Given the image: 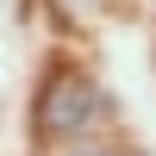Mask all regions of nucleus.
Here are the masks:
<instances>
[{
    "mask_svg": "<svg viewBox=\"0 0 156 156\" xmlns=\"http://www.w3.org/2000/svg\"><path fill=\"white\" fill-rule=\"evenodd\" d=\"M75 156H106V150H75Z\"/></svg>",
    "mask_w": 156,
    "mask_h": 156,
    "instance_id": "2",
    "label": "nucleus"
},
{
    "mask_svg": "<svg viewBox=\"0 0 156 156\" xmlns=\"http://www.w3.org/2000/svg\"><path fill=\"white\" fill-rule=\"evenodd\" d=\"M94 119H106V100L87 75L62 69L44 81V100H37V137H81Z\"/></svg>",
    "mask_w": 156,
    "mask_h": 156,
    "instance_id": "1",
    "label": "nucleus"
}]
</instances>
